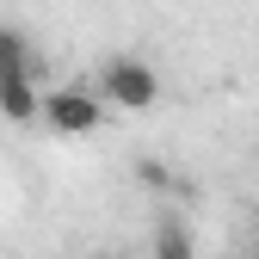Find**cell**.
Returning <instances> with one entry per match:
<instances>
[{
	"instance_id": "4",
	"label": "cell",
	"mask_w": 259,
	"mask_h": 259,
	"mask_svg": "<svg viewBox=\"0 0 259 259\" xmlns=\"http://www.w3.org/2000/svg\"><path fill=\"white\" fill-rule=\"evenodd\" d=\"M7 74H31V50H25V37L13 25H0V80Z\"/></svg>"
},
{
	"instance_id": "3",
	"label": "cell",
	"mask_w": 259,
	"mask_h": 259,
	"mask_svg": "<svg viewBox=\"0 0 259 259\" xmlns=\"http://www.w3.org/2000/svg\"><path fill=\"white\" fill-rule=\"evenodd\" d=\"M0 117H13V123L44 117V93H37L31 74H7V80H0Z\"/></svg>"
},
{
	"instance_id": "5",
	"label": "cell",
	"mask_w": 259,
	"mask_h": 259,
	"mask_svg": "<svg viewBox=\"0 0 259 259\" xmlns=\"http://www.w3.org/2000/svg\"><path fill=\"white\" fill-rule=\"evenodd\" d=\"M154 259H198L191 253V235L179 229V222H160L154 229Z\"/></svg>"
},
{
	"instance_id": "7",
	"label": "cell",
	"mask_w": 259,
	"mask_h": 259,
	"mask_svg": "<svg viewBox=\"0 0 259 259\" xmlns=\"http://www.w3.org/2000/svg\"><path fill=\"white\" fill-rule=\"evenodd\" d=\"M253 154H259V142H253Z\"/></svg>"
},
{
	"instance_id": "2",
	"label": "cell",
	"mask_w": 259,
	"mask_h": 259,
	"mask_svg": "<svg viewBox=\"0 0 259 259\" xmlns=\"http://www.w3.org/2000/svg\"><path fill=\"white\" fill-rule=\"evenodd\" d=\"M44 123L62 136H93V130H105V99L93 87H56L44 93Z\"/></svg>"
},
{
	"instance_id": "1",
	"label": "cell",
	"mask_w": 259,
	"mask_h": 259,
	"mask_svg": "<svg viewBox=\"0 0 259 259\" xmlns=\"http://www.w3.org/2000/svg\"><path fill=\"white\" fill-rule=\"evenodd\" d=\"M93 93H99L105 105H117V111H148L160 99V74L148 62H136V56H111L99 68V80H93Z\"/></svg>"
},
{
	"instance_id": "6",
	"label": "cell",
	"mask_w": 259,
	"mask_h": 259,
	"mask_svg": "<svg viewBox=\"0 0 259 259\" xmlns=\"http://www.w3.org/2000/svg\"><path fill=\"white\" fill-rule=\"evenodd\" d=\"M142 179H148L154 191H160V185H173V179H167V167H160V160H142Z\"/></svg>"
}]
</instances>
